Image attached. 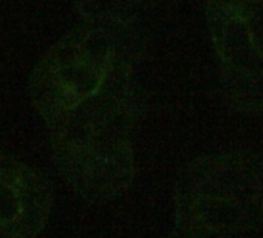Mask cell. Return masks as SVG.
I'll return each mask as SVG.
<instances>
[{"mask_svg":"<svg viewBox=\"0 0 263 238\" xmlns=\"http://www.w3.org/2000/svg\"><path fill=\"white\" fill-rule=\"evenodd\" d=\"M53 204V184L42 170L0 153V238H37Z\"/></svg>","mask_w":263,"mask_h":238,"instance_id":"5b68a950","label":"cell"},{"mask_svg":"<svg viewBox=\"0 0 263 238\" xmlns=\"http://www.w3.org/2000/svg\"><path fill=\"white\" fill-rule=\"evenodd\" d=\"M140 7V0H88V13L104 25L128 27V19Z\"/></svg>","mask_w":263,"mask_h":238,"instance_id":"8992f818","label":"cell"},{"mask_svg":"<svg viewBox=\"0 0 263 238\" xmlns=\"http://www.w3.org/2000/svg\"><path fill=\"white\" fill-rule=\"evenodd\" d=\"M263 226V155L209 153L191 161L174 190L172 238H231Z\"/></svg>","mask_w":263,"mask_h":238,"instance_id":"7a4b0ae2","label":"cell"},{"mask_svg":"<svg viewBox=\"0 0 263 238\" xmlns=\"http://www.w3.org/2000/svg\"><path fill=\"white\" fill-rule=\"evenodd\" d=\"M206 14L228 105L263 113V0H208Z\"/></svg>","mask_w":263,"mask_h":238,"instance_id":"277c9868","label":"cell"},{"mask_svg":"<svg viewBox=\"0 0 263 238\" xmlns=\"http://www.w3.org/2000/svg\"><path fill=\"white\" fill-rule=\"evenodd\" d=\"M141 110L132 62H124L96 94L50 129L54 166L78 196L105 203L132 186L137 176L132 135Z\"/></svg>","mask_w":263,"mask_h":238,"instance_id":"6da1fadb","label":"cell"},{"mask_svg":"<svg viewBox=\"0 0 263 238\" xmlns=\"http://www.w3.org/2000/svg\"><path fill=\"white\" fill-rule=\"evenodd\" d=\"M128 27L93 24L56 44L37 64L31 102L50 129L96 94L124 62L140 57L141 45Z\"/></svg>","mask_w":263,"mask_h":238,"instance_id":"3957f363","label":"cell"}]
</instances>
